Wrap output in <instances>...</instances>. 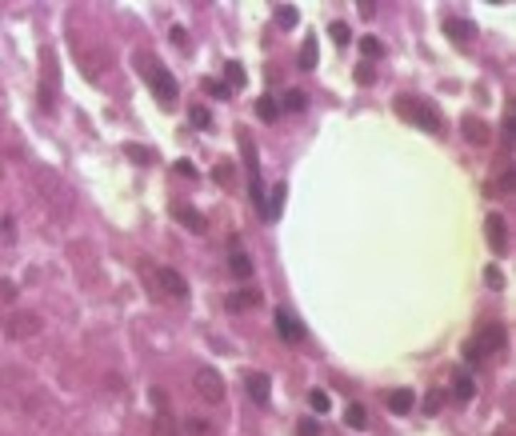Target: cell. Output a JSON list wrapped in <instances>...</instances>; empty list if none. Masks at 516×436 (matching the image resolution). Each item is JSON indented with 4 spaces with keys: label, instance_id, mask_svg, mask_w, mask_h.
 I'll return each mask as SVG.
<instances>
[{
    "label": "cell",
    "instance_id": "6da1fadb",
    "mask_svg": "<svg viewBox=\"0 0 516 436\" xmlns=\"http://www.w3.org/2000/svg\"><path fill=\"white\" fill-rule=\"evenodd\" d=\"M396 112H400L408 124H416V128H425V132H440V128H445L440 112H436L428 101H420V96H396Z\"/></svg>",
    "mask_w": 516,
    "mask_h": 436
},
{
    "label": "cell",
    "instance_id": "7a4b0ae2",
    "mask_svg": "<svg viewBox=\"0 0 516 436\" xmlns=\"http://www.w3.org/2000/svg\"><path fill=\"white\" fill-rule=\"evenodd\" d=\"M136 64H141L144 72H148V84H152V92H156V96H161L164 104H176V96H181V88H176V81H172V72L164 69V64H156L148 56V52H141V56H136Z\"/></svg>",
    "mask_w": 516,
    "mask_h": 436
},
{
    "label": "cell",
    "instance_id": "3957f363",
    "mask_svg": "<svg viewBox=\"0 0 516 436\" xmlns=\"http://www.w3.org/2000/svg\"><path fill=\"white\" fill-rule=\"evenodd\" d=\"M500 348H505V328H500V325H488L485 333L472 336V340L465 345V360H468V365H476V360H488V356L500 353Z\"/></svg>",
    "mask_w": 516,
    "mask_h": 436
},
{
    "label": "cell",
    "instance_id": "277c9868",
    "mask_svg": "<svg viewBox=\"0 0 516 436\" xmlns=\"http://www.w3.org/2000/svg\"><path fill=\"white\" fill-rule=\"evenodd\" d=\"M193 388H196V396H201L204 405H221L224 400V376L216 372L213 365H201L193 372Z\"/></svg>",
    "mask_w": 516,
    "mask_h": 436
},
{
    "label": "cell",
    "instance_id": "5b68a950",
    "mask_svg": "<svg viewBox=\"0 0 516 436\" xmlns=\"http://www.w3.org/2000/svg\"><path fill=\"white\" fill-rule=\"evenodd\" d=\"M36 184H41V193L52 201V213H56V216H69L72 213V193L49 173V168H36Z\"/></svg>",
    "mask_w": 516,
    "mask_h": 436
},
{
    "label": "cell",
    "instance_id": "8992f818",
    "mask_svg": "<svg viewBox=\"0 0 516 436\" xmlns=\"http://www.w3.org/2000/svg\"><path fill=\"white\" fill-rule=\"evenodd\" d=\"M156 284H161V293H168L172 300H188V280H184L176 268H156Z\"/></svg>",
    "mask_w": 516,
    "mask_h": 436
},
{
    "label": "cell",
    "instance_id": "52a82bcc",
    "mask_svg": "<svg viewBox=\"0 0 516 436\" xmlns=\"http://www.w3.org/2000/svg\"><path fill=\"white\" fill-rule=\"evenodd\" d=\"M276 333H280V340H288V345H300V340H304L300 316L288 313V308H276Z\"/></svg>",
    "mask_w": 516,
    "mask_h": 436
},
{
    "label": "cell",
    "instance_id": "ba28073f",
    "mask_svg": "<svg viewBox=\"0 0 516 436\" xmlns=\"http://www.w3.org/2000/svg\"><path fill=\"white\" fill-rule=\"evenodd\" d=\"M41 333V316L36 313H12L9 316V336L12 340H29V336Z\"/></svg>",
    "mask_w": 516,
    "mask_h": 436
},
{
    "label": "cell",
    "instance_id": "9c48e42d",
    "mask_svg": "<svg viewBox=\"0 0 516 436\" xmlns=\"http://www.w3.org/2000/svg\"><path fill=\"white\" fill-rule=\"evenodd\" d=\"M485 228H488V244H492L496 253H505V248H508V224H505V216H500V213H488Z\"/></svg>",
    "mask_w": 516,
    "mask_h": 436
},
{
    "label": "cell",
    "instance_id": "30bf717a",
    "mask_svg": "<svg viewBox=\"0 0 516 436\" xmlns=\"http://www.w3.org/2000/svg\"><path fill=\"white\" fill-rule=\"evenodd\" d=\"M224 305H228V313H244V308L260 305V293H256V288H236V293L224 296Z\"/></svg>",
    "mask_w": 516,
    "mask_h": 436
},
{
    "label": "cell",
    "instance_id": "8fae6325",
    "mask_svg": "<svg viewBox=\"0 0 516 436\" xmlns=\"http://www.w3.org/2000/svg\"><path fill=\"white\" fill-rule=\"evenodd\" d=\"M460 132H465V141L476 144V148H485L488 144V124L476 121V116H465V121H460Z\"/></svg>",
    "mask_w": 516,
    "mask_h": 436
},
{
    "label": "cell",
    "instance_id": "7c38bea8",
    "mask_svg": "<svg viewBox=\"0 0 516 436\" xmlns=\"http://www.w3.org/2000/svg\"><path fill=\"white\" fill-rule=\"evenodd\" d=\"M172 216H176L188 233H204V216L196 213V208H188V204H172Z\"/></svg>",
    "mask_w": 516,
    "mask_h": 436
},
{
    "label": "cell",
    "instance_id": "4fadbf2b",
    "mask_svg": "<svg viewBox=\"0 0 516 436\" xmlns=\"http://www.w3.org/2000/svg\"><path fill=\"white\" fill-rule=\"evenodd\" d=\"M152 436H181V425L168 408H156V420H152Z\"/></svg>",
    "mask_w": 516,
    "mask_h": 436
},
{
    "label": "cell",
    "instance_id": "5bb4252c",
    "mask_svg": "<svg viewBox=\"0 0 516 436\" xmlns=\"http://www.w3.org/2000/svg\"><path fill=\"white\" fill-rule=\"evenodd\" d=\"M268 388H273L268 372H253V376H248V396H253L256 405H264V400H268Z\"/></svg>",
    "mask_w": 516,
    "mask_h": 436
},
{
    "label": "cell",
    "instance_id": "9a60e30c",
    "mask_svg": "<svg viewBox=\"0 0 516 436\" xmlns=\"http://www.w3.org/2000/svg\"><path fill=\"white\" fill-rule=\"evenodd\" d=\"M445 32H448V36H452V41H460V44H468V41H472V24H468V21H456V16H448V21H445Z\"/></svg>",
    "mask_w": 516,
    "mask_h": 436
},
{
    "label": "cell",
    "instance_id": "2e32d148",
    "mask_svg": "<svg viewBox=\"0 0 516 436\" xmlns=\"http://www.w3.org/2000/svg\"><path fill=\"white\" fill-rule=\"evenodd\" d=\"M284 196H288V184H276V188H273V196L264 201V220H276V216H280Z\"/></svg>",
    "mask_w": 516,
    "mask_h": 436
},
{
    "label": "cell",
    "instance_id": "e0dca14e",
    "mask_svg": "<svg viewBox=\"0 0 516 436\" xmlns=\"http://www.w3.org/2000/svg\"><path fill=\"white\" fill-rule=\"evenodd\" d=\"M236 141H241V156H244V164H248V176H260V168H256V148H253V141H248V132H236Z\"/></svg>",
    "mask_w": 516,
    "mask_h": 436
},
{
    "label": "cell",
    "instance_id": "ac0fdd59",
    "mask_svg": "<svg viewBox=\"0 0 516 436\" xmlns=\"http://www.w3.org/2000/svg\"><path fill=\"white\" fill-rule=\"evenodd\" d=\"M388 408H393L396 416L413 412V392H408V388H396V392H388Z\"/></svg>",
    "mask_w": 516,
    "mask_h": 436
},
{
    "label": "cell",
    "instance_id": "d6986e66",
    "mask_svg": "<svg viewBox=\"0 0 516 436\" xmlns=\"http://www.w3.org/2000/svg\"><path fill=\"white\" fill-rule=\"evenodd\" d=\"M228 268H233V276H253V260H248V253H241V248H236L233 256H228Z\"/></svg>",
    "mask_w": 516,
    "mask_h": 436
},
{
    "label": "cell",
    "instance_id": "ffe728a7",
    "mask_svg": "<svg viewBox=\"0 0 516 436\" xmlns=\"http://www.w3.org/2000/svg\"><path fill=\"white\" fill-rule=\"evenodd\" d=\"M256 116H260L264 124H273L276 116H280V104H276L273 96H260V101H256Z\"/></svg>",
    "mask_w": 516,
    "mask_h": 436
},
{
    "label": "cell",
    "instance_id": "44dd1931",
    "mask_svg": "<svg viewBox=\"0 0 516 436\" xmlns=\"http://www.w3.org/2000/svg\"><path fill=\"white\" fill-rule=\"evenodd\" d=\"M284 108H288V112H304V108H308V92H304V88H288V92H284Z\"/></svg>",
    "mask_w": 516,
    "mask_h": 436
},
{
    "label": "cell",
    "instance_id": "7402d4cb",
    "mask_svg": "<svg viewBox=\"0 0 516 436\" xmlns=\"http://www.w3.org/2000/svg\"><path fill=\"white\" fill-rule=\"evenodd\" d=\"M360 52H365L368 61H380V56H385V41H380V36H365V41H360Z\"/></svg>",
    "mask_w": 516,
    "mask_h": 436
},
{
    "label": "cell",
    "instance_id": "603a6c76",
    "mask_svg": "<svg viewBox=\"0 0 516 436\" xmlns=\"http://www.w3.org/2000/svg\"><path fill=\"white\" fill-rule=\"evenodd\" d=\"M344 425H348V428H365V425H368L365 405H348V412H344Z\"/></svg>",
    "mask_w": 516,
    "mask_h": 436
},
{
    "label": "cell",
    "instance_id": "cb8c5ba5",
    "mask_svg": "<svg viewBox=\"0 0 516 436\" xmlns=\"http://www.w3.org/2000/svg\"><path fill=\"white\" fill-rule=\"evenodd\" d=\"M276 24H280V29H293V24H296V9H293V4H276Z\"/></svg>",
    "mask_w": 516,
    "mask_h": 436
},
{
    "label": "cell",
    "instance_id": "d4e9b609",
    "mask_svg": "<svg viewBox=\"0 0 516 436\" xmlns=\"http://www.w3.org/2000/svg\"><path fill=\"white\" fill-rule=\"evenodd\" d=\"M300 69H304V72L316 69V41H308V44L300 49Z\"/></svg>",
    "mask_w": 516,
    "mask_h": 436
},
{
    "label": "cell",
    "instance_id": "484cf974",
    "mask_svg": "<svg viewBox=\"0 0 516 436\" xmlns=\"http://www.w3.org/2000/svg\"><path fill=\"white\" fill-rule=\"evenodd\" d=\"M308 405H313V412H328V408H333V400H328V392H320V388H316V392L308 396Z\"/></svg>",
    "mask_w": 516,
    "mask_h": 436
},
{
    "label": "cell",
    "instance_id": "4316f807",
    "mask_svg": "<svg viewBox=\"0 0 516 436\" xmlns=\"http://www.w3.org/2000/svg\"><path fill=\"white\" fill-rule=\"evenodd\" d=\"M472 392H476V388H472V380H468V376L460 372V376H456V396H460V400H468Z\"/></svg>",
    "mask_w": 516,
    "mask_h": 436
},
{
    "label": "cell",
    "instance_id": "83f0119b",
    "mask_svg": "<svg viewBox=\"0 0 516 436\" xmlns=\"http://www.w3.org/2000/svg\"><path fill=\"white\" fill-rule=\"evenodd\" d=\"M328 36H333L336 44H348V24H340V21L328 24Z\"/></svg>",
    "mask_w": 516,
    "mask_h": 436
},
{
    "label": "cell",
    "instance_id": "f1b7e54d",
    "mask_svg": "<svg viewBox=\"0 0 516 436\" xmlns=\"http://www.w3.org/2000/svg\"><path fill=\"white\" fill-rule=\"evenodd\" d=\"M241 84H244V69H241V64H228V88H241Z\"/></svg>",
    "mask_w": 516,
    "mask_h": 436
},
{
    "label": "cell",
    "instance_id": "f546056e",
    "mask_svg": "<svg viewBox=\"0 0 516 436\" xmlns=\"http://www.w3.org/2000/svg\"><path fill=\"white\" fill-rule=\"evenodd\" d=\"M236 168H233V164H228V161H224V164H216V181H221V184H233L236 181Z\"/></svg>",
    "mask_w": 516,
    "mask_h": 436
},
{
    "label": "cell",
    "instance_id": "4dcf8cb0",
    "mask_svg": "<svg viewBox=\"0 0 516 436\" xmlns=\"http://www.w3.org/2000/svg\"><path fill=\"white\" fill-rule=\"evenodd\" d=\"M193 124H196V128H208V124H213V116H208L204 108H193Z\"/></svg>",
    "mask_w": 516,
    "mask_h": 436
},
{
    "label": "cell",
    "instance_id": "1f68e13d",
    "mask_svg": "<svg viewBox=\"0 0 516 436\" xmlns=\"http://www.w3.org/2000/svg\"><path fill=\"white\" fill-rule=\"evenodd\" d=\"M204 88L213 92V96H228V92H233V88H228V84H221V81H208V84H204Z\"/></svg>",
    "mask_w": 516,
    "mask_h": 436
},
{
    "label": "cell",
    "instance_id": "d6a6232c",
    "mask_svg": "<svg viewBox=\"0 0 516 436\" xmlns=\"http://www.w3.org/2000/svg\"><path fill=\"white\" fill-rule=\"evenodd\" d=\"M128 156H132V161H141V164H152V153H148V148H128Z\"/></svg>",
    "mask_w": 516,
    "mask_h": 436
},
{
    "label": "cell",
    "instance_id": "836d02e7",
    "mask_svg": "<svg viewBox=\"0 0 516 436\" xmlns=\"http://www.w3.org/2000/svg\"><path fill=\"white\" fill-rule=\"evenodd\" d=\"M356 81H360V84H373V64H360V69H356Z\"/></svg>",
    "mask_w": 516,
    "mask_h": 436
},
{
    "label": "cell",
    "instance_id": "e575fe53",
    "mask_svg": "<svg viewBox=\"0 0 516 436\" xmlns=\"http://www.w3.org/2000/svg\"><path fill=\"white\" fill-rule=\"evenodd\" d=\"M184 428H188V432H193V436H204V432H208V425H204V420H188V425H184Z\"/></svg>",
    "mask_w": 516,
    "mask_h": 436
},
{
    "label": "cell",
    "instance_id": "d590c367",
    "mask_svg": "<svg viewBox=\"0 0 516 436\" xmlns=\"http://www.w3.org/2000/svg\"><path fill=\"white\" fill-rule=\"evenodd\" d=\"M320 428H316V420H300V436H316Z\"/></svg>",
    "mask_w": 516,
    "mask_h": 436
},
{
    "label": "cell",
    "instance_id": "8d00e7d4",
    "mask_svg": "<svg viewBox=\"0 0 516 436\" xmlns=\"http://www.w3.org/2000/svg\"><path fill=\"white\" fill-rule=\"evenodd\" d=\"M176 173H181V176H196V168L188 161H181V164H176Z\"/></svg>",
    "mask_w": 516,
    "mask_h": 436
}]
</instances>
